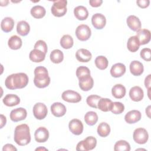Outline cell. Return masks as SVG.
Segmentation results:
<instances>
[{
  "instance_id": "obj_37",
  "label": "cell",
  "mask_w": 151,
  "mask_h": 151,
  "mask_svg": "<svg viewBox=\"0 0 151 151\" xmlns=\"http://www.w3.org/2000/svg\"><path fill=\"white\" fill-rule=\"evenodd\" d=\"M94 62L96 66L101 70H103L107 68L109 64V61L107 58L103 55L97 57L95 59Z\"/></svg>"
},
{
  "instance_id": "obj_21",
  "label": "cell",
  "mask_w": 151,
  "mask_h": 151,
  "mask_svg": "<svg viewBox=\"0 0 151 151\" xmlns=\"http://www.w3.org/2000/svg\"><path fill=\"white\" fill-rule=\"evenodd\" d=\"M129 68L130 73L135 76H140L144 71L143 64L140 61L136 60L133 61L130 63Z\"/></svg>"
},
{
  "instance_id": "obj_8",
  "label": "cell",
  "mask_w": 151,
  "mask_h": 151,
  "mask_svg": "<svg viewBox=\"0 0 151 151\" xmlns=\"http://www.w3.org/2000/svg\"><path fill=\"white\" fill-rule=\"evenodd\" d=\"M34 117L38 120L44 119L47 115L48 110L47 106L42 103H36L32 109Z\"/></svg>"
},
{
  "instance_id": "obj_11",
  "label": "cell",
  "mask_w": 151,
  "mask_h": 151,
  "mask_svg": "<svg viewBox=\"0 0 151 151\" xmlns=\"http://www.w3.org/2000/svg\"><path fill=\"white\" fill-rule=\"evenodd\" d=\"M91 23L93 27L97 29H103L106 24V17L101 14L97 13L94 14L91 18Z\"/></svg>"
},
{
  "instance_id": "obj_32",
  "label": "cell",
  "mask_w": 151,
  "mask_h": 151,
  "mask_svg": "<svg viewBox=\"0 0 151 151\" xmlns=\"http://www.w3.org/2000/svg\"><path fill=\"white\" fill-rule=\"evenodd\" d=\"M31 15L37 19H40L43 18L45 14H46V11L45 9L41 6V5H35L33 6L30 11Z\"/></svg>"
},
{
  "instance_id": "obj_42",
  "label": "cell",
  "mask_w": 151,
  "mask_h": 151,
  "mask_svg": "<svg viewBox=\"0 0 151 151\" xmlns=\"http://www.w3.org/2000/svg\"><path fill=\"white\" fill-rule=\"evenodd\" d=\"M34 49L40 50L46 54L47 52V45L44 41L38 40L34 45Z\"/></svg>"
},
{
  "instance_id": "obj_28",
  "label": "cell",
  "mask_w": 151,
  "mask_h": 151,
  "mask_svg": "<svg viewBox=\"0 0 151 151\" xmlns=\"http://www.w3.org/2000/svg\"><path fill=\"white\" fill-rule=\"evenodd\" d=\"M14 27V21L11 17L4 18L1 23V27L5 32H11Z\"/></svg>"
},
{
  "instance_id": "obj_2",
  "label": "cell",
  "mask_w": 151,
  "mask_h": 151,
  "mask_svg": "<svg viewBox=\"0 0 151 151\" xmlns=\"http://www.w3.org/2000/svg\"><path fill=\"white\" fill-rule=\"evenodd\" d=\"M14 141L19 146H25L31 142L29 127L27 124L18 125L14 130Z\"/></svg>"
},
{
  "instance_id": "obj_31",
  "label": "cell",
  "mask_w": 151,
  "mask_h": 151,
  "mask_svg": "<svg viewBox=\"0 0 151 151\" xmlns=\"http://www.w3.org/2000/svg\"><path fill=\"white\" fill-rule=\"evenodd\" d=\"M139 47L140 42L136 35L132 36L128 39L127 42V47L129 51L132 52H134L139 50Z\"/></svg>"
},
{
  "instance_id": "obj_38",
  "label": "cell",
  "mask_w": 151,
  "mask_h": 151,
  "mask_svg": "<svg viewBox=\"0 0 151 151\" xmlns=\"http://www.w3.org/2000/svg\"><path fill=\"white\" fill-rule=\"evenodd\" d=\"M78 84L81 90L84 91H87L93 88L94 84V80L93 78L91 77H90L88 79L79 81Z\"/></svg>"
},
{
  "instance_id": "obj_9",
  "label": "cell",
  "mask_w": 151,
  "mask_h": 151,
  "mask_svg": "<svg viewBox=\"0 0 151 151\" xmlns=\"http://www.w3.org/2000/svg\"><path fill=\"white\" fill-rule=\"evenodd\" d=\"M61 97L63 100L68 103H78L81 100V96L78 93L71 90L64 91L62 93Z\"/></svg>"
},
{
  "instance_id": "obj_49",
  "label": "cell",
  "mask_w": 151,
  "mask_h": 151,
  "mask_svg": "<svg viewBox=\"0 0 151 151\" xmlns=\"http://www.w3.org/2000/svg\"><path fill=\"white\" fill-rule=\"evenodd\" d=\"M146 114L147 115V116L150 118V106H149L146 109Z\"/></svg>"
},
{
  "instance_id": "obj_36",
  "label": "cell",
  "mask_w": 151,
  "mask_h": 151,
  "mask_svg": "<svg viewBox=\"0 0 151 151\" xmlns=\"http://www.w3.org/2000/svg\"><path fill=\"white\" fill-rule=\"evenodd\" d=\"M74 44L72 37L68 34L64 35L60 40V45L64 49L71 48Z\"/></svg>"
},
{
  "instance_id": "obj_39",
  "label": "cell",
  "mask_w": 151,
  "mask_h": 151,
  "mask_svg": "<svg viewBox=\"0 0 151 151\" xmlns=\"http://www.w3.org/2000/svg\"><path fill=\"white\" fill-rule=\"evenodd\" d=\"M114 150L115 151H129L130 150V146L127 142L122 140L115 143Z\"/></svg>"
},
{
  "instance_id": "obj_20",
  "label": "cell",
  "mask_w": 151,
  "mask_h": 151,
  "mask_svg": "<svg viewBox=\"0 0 151 151\" xmlns=\"http://www.w3.org/2000/svg\"><path fill=\"white\" fill-rule=\"evenodd\" d=\"M126 72V66L123 63H116L114 64L110 70V74L115 78L122 77Z\"/></svg>"
},
{
  "instance_id": "obj_48",
  "label": "cell",
  "mask_w": 151,
  "mask_h": 151,
  "mask_svg": "<svg viewBox=\"0 0 151 151\" xmlns=\"http://www.w3.org/2000/svg\"><path fill=\"white\" fill-rule=\"evenodd\" d=\"M1 126H0V128L2 129L5 124L6 123V117L5 116H4L3 114H1Z\"/></svg>"
},
{
  "instance_id": "obj_22",
  "label": "cell",
  "mask_w": 151,
  "mask_h": 151,
  "mask_svg": "<svg viewBox=\"0 0 151 151\" xmlns=\"http://www.w3.org/2000/svg\"><path fill=\"white\" fill-rule=\"evenodd\" d=\"M2 101L5 106L8 107H13L18 105L20 103V99L16 94H8L5 96Z\"/></svg>"
},
{
  "instance_id": "obj_26",
  "label": "cell",
  "mask_w": 151,
  "mask_h": 151,
  "mask_svg": "<svg viewBox=\"0 0 151 151\" xmlns=\"http://www.w3.org/2000/svg\"><path fill=\"white\" fill-rule=\"evenodd\" d=\"M76 76L79 81L84 80L91 77L90 71L89 68L86 66H80L77 68Z\"/></svg>"
},
{
  "instance_id": "obj_50",
  "label": "cell",
  "mask_w": 151,
  "mask_h": 151,
  "mask_svg": "<svg viewBox=\"0 0 151 151\" xmlns=\"http://www.w3.org/2000/svg\"><path fill=\"white\" fill-rule=\"evenodd\" d=\"M9 1H1V6H6L8 4Z\"/></svg>"
},
{
  "instance_id": "obj_13",
  "label": "cell",
  "mask_w": 151,
  "mask_h": 151,
  "mask_svg": "<svg viewBox=\"0 0 151 151\" xmlns=\"http://www.w3.org/2000/svg\"><path fill=\"white\" fill-rule=\"evenodd\" d=\"M35 140L38 143L45 142L49 137L48 130L44 127H38L34 133Z\"/></svg>"
},
{
  "instance_id": "obj_41",
  "label": "cell",
  "mask_w": 151,
  "mask_h": 151,
  "mask_svg": "<svg viewBox=\"0 0 151 151\" xmlns=\"http://www.w3.org/2000/svg\"><path fill=\"white\" fill-rule=\"evenodd\" d=\"M124 110V106L121 102H113L110 111L115 114H121Z\"/></svg>"
},
{
  "instance_id": "obj_44",
  "label": "cell",
  "mask_w": 151,
  "mask_h": 151,
  "mask_svg": "<svg viewBox=\"0 0 151 151\" xmlns=\"http://www.w3.org/2000/svg\"><path fill=\"white\" fill-rule=\"evenodd\" d=\"M137 5L142 8H146L149 6L150 4L149 0H138L136 1Z\"/></svg>"
},
{
  "instance_id": "obj_30",
  "label": "cell",
  "mask_w": 151,
  "mask_h": 151,
  "mask_svg": "<svg viewBox=\"0 0 151 151\" xmlns=\"http://www.w3.org/2000/svg\"><path fill=\"white\" fill-rule=\"evenodd\" d=\"M112 101L107 98H101L97 104V108L100 110L104 112H107L110 111L111 106H112Z\"/></svg>"
},
{
  "instance_id": "obj_40",
  "label": "cell",
  "mask_w": 151,
  "mask_h": 151,
  "mask_svg": "<svg viewBox=\"0 0 151 151\" xmlns=\"http://www.w3.org/2000/svg\"><path fill=\"white\" fill-rule=\"evenodd\" d=\"M101 99V97L98 95H90L87 97L86 99V102L88 106L97 109V104L99 100Z\"/></svg>"
},
{
  "instance_id": "obj_16",
  "label": "cell",
  "mask_w": 151,
  "mask_h": 151,
  "mask_svg": "<svg viewBox=\"0 0 151 151\" xmlns=\"http://www.w3.org/2000/svg\"><path fill=\"white\" fill-rule=\"evenodd\" d=\"M127 26L133 31H138L141 28V22L138 17L132 15L127 17L126 19Z\"/></svg>"
},
{
  "instance_id": "obj_46",
  "label": "cell",
  "mask_w": 151,
  "mask_h": 151,
  "mask_svg": "<svg viewBox=\"0 0 151 151\" xmlns=\"http://www.w3.org/2000/svg\"><path fill=\"white\" fill-rule=\"evenodd\" d=\"M2 150H12V151H17V149L16 147H15L12 145L11 144H6L2 148Z\"/></svg>"
},
{
  "instance_id": "obj_5",
  "label": "cell",
  "mask_w": 151,
  "mask_h": 151,
  "mask_svg": "<svg viewBox=\"0 0 151 151\" xmlns=\"http://www.w3.org/2000/svg\"><path fill=\"white\" fill-rule=\"evenodd\" d=\"M97 145V140L93 136H88L83 140L79 142L76 146V150L88 151L94 149Z\"/></svg>"
},
{
  "instance_id": "obj_25",
  "label": "cell",
  "mask_w": 151,
  "mask_h": 151,
  "mask_svg": "<svg viewBox=\"0 0 151 151\" xmlns=\"http://www.w3.org/2000/svg\"><path fill=\"white\" fill-rule=\"evenodd\" d=\"M30 60L34 63H40L44 60L45 54L37 49H34L31 51L29 54Z\"/></svg>"
},
{
  "instance_id": "obj_23",
  "label": "cell",
  "mask_w": 151,
  "mask_h": 151,
  "mask_svg": "<svg viewBox=\"0 0 151 151\" xmlns=\"http://www.w3.org/2000/svg\"><path fill=\"white\" fill-rule=\"evenodd\" d=\"M74 14L76 18L80 21L85 20L88 17V12L87 9L82 5L78 6L74 8Z\"/></svg>"
},
{
  "instance_id": "obj_35",
  "label": "cell",
  "mask_w": 151,
  "mask_h": 151,
  "mask_svg": "<svg viewBox=\"0 0 151 151\" xmlns=\"http://www.w3.org/2000/svg\"><path fill=\"white\" fill-rule=\"evenodd\" d=\"M84 121L89 126H93L98 121V116L94 111H88L84 116Z\"/></svg>"
},
{
  "instance_id": "obj_19",
  "label": "cell",
  "mask_w": 151,
  "mask_h": 151,
  "mask_svg": "<svg viewBox=\"0 0 151 151\" xmlns=\"http://www.w3.org/2000/svg\"><path fill=\"white\" fill-rule=\"evenodd\" d=\"M76 57L80 62L87 63L91 59L92 55L88 50L80 48L77 51L76 53Z\"/></svg>"
},
{
  "instance_id": "obj_33",
  "label": "cell",
  "mask_w": 151,
  "mask_h": 151,
  "mask_svg": "<svg viewBox=\"0 0 151 151\" xmlns=\"http://www.w3.org/2000/svg\"><path fill=\"white\" fill-rule=\"evenodd\" d=\"M50 57L51 61L53 63L58 64L63 61L64 54L61 50L58 49H55L51 51Z\"/></svg>"
},
{
  "instance_id": "obj_34",
  "label": "cell",
  "mask_w": 151,
  "mask_h": 151,
  "mask_svg": "<svg viewBox=\"0 0 151 151\" xmlns=\"http://www.w3.org/2000/svg\"><path fill=\"white\" fill-rule=\"evenodd\" d=\"M97 133L100 137H107L110 132V127L106 122H101L97 127Z\"/></svg>"
},
{
  "instance_id": "obj_3",
  "label": "cell",
  "mask_w": 151,
  "mask_h": 151,
  "mask_svg": "<svg viewBox=\"0 0 151 151\" xmlns=\"http://www.w3.org/2000/svg\"><path fill=\"white\" fill-rule=\"evenodd\" d=\"M34 83L40 88L47 87L50 83V77L48 76L47 69L42 66L37 67L34 70Z\"/></svg>"
},
{
  "instance_id": "obj_43",
  "label": "cell",
  "mask_w": 151,
  "mask_h": 151,
  "mask_svg": "<svg viewBox=\"0 0 151 151\" xmlns=\"http://www.w3.org/2000/svg\"><path fill=\"white\" fill-rule=\"evenodd\" d=\"M140 57L146 61L151 60V50L149 48H143L140 53Z\"/></svg>"
},
{
  "instance_id": "obj_15",
  "label": "cell",
  "mask_w": 151,
  "mask_h": 151,
  "mask_svg": "<svg viewBox=\"0 0 151 151\" xmlns=\"http://www.w3.org/2000/svg\"><path fill=\"white\" fill-rule=\"evenodd\" d=\"M141 113L137 110H132L127 112L125 116L124 120L129 124H133L139 122L141 119Z\"/></svg>"
},
{
  "instance_id": "obj_12",
  "label": "cell",
  "mask_w": 151,
  "mask_h": 151,
  "mask_svg": "<svg viewBox=\"0 0 151 151\" xmlns=\"http://www.w3.org/2000/svg\"><path fill=\"white\" fill-rule=\"evenodd\" d=\"M68 127L70 132L75 135H80L83 131V124L82 122L77 119H72L68 124Z\"/></svg>"
},
{
  "instance_id": "obj_18",
  "label": "cell",
  "mask_w": 151,
  "mask_h": 151,
  "mask_svg": "<svg viewBox=\"0 0 151 151\" xmlns=\"http://www.w3.org/2000/svg\"><path fill=\"white\" fill-rule=\"evenodd\" d=\"M138 38L140 45H145L147 44L150 40V32L147 29H140L137 31L136 35Z\"/></svg>"
},
{
  "instance_id": "obj_45",
  "label": "cell",
  "mask_w": 151,
  "mask_h": 151,
  "mask_svg": "<svg viewBox=\"0 0 151 151\" xmlns=\"http://www.w3.org/2000/svg\"><path fill=\"white\" fill-rule=\"evenodd\" d=\"M90 5L93 7H99L103 3L102 0H90L89 1Z\"/></svg>"
},
{
  "instance_id": "obj_14",
  "label": "cell",
  "mask_w": 151,
  "mask_h": 151,
  "mask_svg": "<svg viewBox=\"0 0 151 151\" xmlns=\"http://www.w3.org/2000/svg\"><path fill=\"white\" fill-rule=\"evenodd\" d=\"M66 111L65 106L61 103L55 102L51 106V111L57 117L63 116L66 113Z\"/></svg>"
},
{
  "instance_id": "obj_6",
  "label": "cell",
  "mask_w": 151,
  "mask_h": 151,
  "mask_svg": "<svg viewBox=\"0 0 151 151\" xmlns=\"http://www.w3.org/2000/svg\"><path fill=\"white\" fill-rule=\"evenodd\" d=\"M91 34L90 27L86 24H81L78 25L76 29V35L77 38L81 41H85L88 40Z\"/></svg>"
},
{
  "instance_id": "obj_4",
  "label": "cell",
  "mask_w": 151,
  "mask_h": 151,
  "mask_svg": "<svg viewBox=\"0 0 151 151\" xmlns=\"http://www.w3.org/2000/svg\"><path fill=\"white\" fill-rule=\"evenodd\" d=\"M67 4L66 0L54 1L51 8L52 14L57 17L64 16L67 12Z\"/></svg>"
},
{
  "instance_id": "obj_1",
  "label": "cell",
  "mask_w": 151,
  "mask_h": 151,
  "mask_svg": "<svg viewBox=\"0 0 151 151\" xmlns=\"http://www.w3.org/2000/svg\"><path fill=\"white\" fill-rule=\"evenodd\" d=\"M28 81V77L25 73H15L11 74L6 78L5 85L9 90L20 89L26 87Z\"/></svg>"
},
{
  "instance_id": "obj_29",
  "label": "cell",
  "mask_w": 151,
  "mask_h": 151,
  "mask_svg": "<svg viewBox=\"0 0 151 151\" xmlns=\"http://www.w3.org/2000/svg\"><path fill=\"white\" fill-rule=\"evenodd\" d=\"M22 44V40L21 38L17 35L11 36L8 41V45L9 47L14 50H17L19 49Z\"/></svg>"
},
{
  "instance_id": "obj_24",
  "label": "cell",
  "mask_w": 151,
  "mask_h": 151,
  "mask_svg": "<svg viewBox=\"0 0 151 151\" xmlns=\"http://www.w3.org/2000/svg\"><path fill=\"white\" fill-rule=\"evenodd\" d=\"M126 93V90L125 87L121 84H117L111 88L112 95L116 99H122L124 97Z\"/></svg>"
},
{
  "instance_id": "obj_27",
  "label": "cell",
  "mask_w": 151,
  "mask_h": 151,
  "mask_svg": "<svg viewBox=\"0 0 151 151\" xmlns=\"http://www.w3.org/2000/svg\"><path fill=\"white\" fill-rule=\"evenodd\" d=\"M30 31V26L25 21H21L18 22L17 25V31L21 36H26Z\"/></svg>"
},
{
  "instance_id": "obj_51",
  "label": "cell",
  "mask_w": 151,
  "mask_h": 151,
  "mask_svg": "<svg viewBox=\"0 0 151 151\" xmlns=\"http://www.w3.org/2000/svg\"><path fill=\"white\" fill-rule=\"evenodd\" d=\"M48 150L46 148H44V147H38V148H37L35 149V150Z\"/></svg>"
},
{
  "instance_id": "obj_17",
  "label": "cell",
  "mask_w": 151,
  "mask_h": 151,
  "mask_svg": "<svg viewBox=\"0 0 151 151\" xmlns=\"http://www.w3.org/2000/svg\"><path fill=\"white\" fill-rule=\"evenodd\" d=\"M129 96L134 101H141L144 96L143 90L139 86H134L129 91Z\"/></svg>"
},
{
  "instance_id": "obj_7",
  "label": "cell",
  "mask_w": 151,
  "mask_h": 151,
  "mask_svg": "<svg viewBox=\"0 0 151 151\" xmlns=\"http://www.w3.org/2000/svg\"><path fill=\"white\" fill-rule=\"evenodd\" d=\"M133 138L136 143L142 145L146 143L148 140L149 134L145 129L139 127L136 129L133 132Z\"/></svg>"
},
{
  "instance_id": "obj_47",
  "label": "cell",
  "mask_w": 151,
  "mask_h": 151,
  "mask_svg": "<svg viewBox=\"0 0 151 151\" xmlns=\"http://www.w3.org/2000/svg\"><path fill=\"white\" fill-rule=\"evenodd\" d=\"M150 80H151V75L149 74L145 80V87L147 88V90L150 89Z\"/></svg>"
},
{
  "instance_id": "obj_10",
  "label": "cell",
  "mask_w": 151,
  "mask_h": 151,
  "mask_svg": "<svg viewBox=\"0 0 151 151\" xmlns=\"http://www.w3.org/2000/svg\"><path fill=\"white\" fill-rule=\"evenodd\" d=\"M27 116V110L22 107H19L12 110L9 114L11 120L14 122H17L25 119Z\"/></svg>"
}]
</instances>
